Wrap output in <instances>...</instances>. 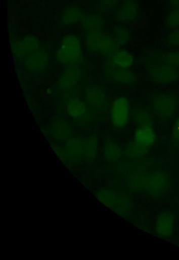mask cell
Instances as JSON below:
<instances>
[{
  "mask_svg": "<svg viewBox=\"0 0 179 260\" xmlns=\"http://www.w3.org/2000/svg\"><path fill=\"white\" fill-rule=\"evenodd\" d=\"M168 43L171 46H179V30L174 31L169 35Z\"/></svg>",
  "mask_w": 179,
  "mask_h": 260,
  "instance_id": "4316f807",
  "label": "cell"
},
{
  "mask_svg": "<svg viewBox=\"0 0 179 260\" xmlns=\"http://www.w3.org/2000/svg\"><path fill=\"white\" fill-rule=\"evenodd\" d=\"M87 43L90 51H99L105 56H112L120 47L114 36L102 31L88 33Z\"/></svg>",
  "mask_w": 179,
  "mask_h": 260,
  "instance_id": "7a4b0ae2",
  "label": "cell"
},
{
  "mask_svg": "<svg viewBox=\"0 0 179 260\" xmlns=\"http://www.w3.org/2000/svg\"><path fill=\"white\" fill-rule=\"evenodd\" d=\"M148 152V147L136 142L134 140L131 141L127 145V155L133 158H140L145 156Z\"/></svg>",
  "mask_w": 179,
  "mask_h": 260,
  "instance_id": "44dd1931",
  "label": "cell"
},
{
  "mask_svg": "<svg viewBox=\"0 0 179 260\" xmlns=\"http://www.w3.org/2000/svg\"><path fill=\"white\" fill-rule=\"evenodd\" d=\"M169 176L166 172H158L150 175L147 189L151 196L156 197L166 193L169 188Z\"/></svg>",
  "mask_w": 179,
  "mask_h": 260,
  "instance_id": "52a82bcc",
  "label": "cell"
},
{
  "mask_svg": "<svg viewBox=\"0 0 179 260\" xmlns=\"http://www.w3.org/2000/svg\"><path fill=\"white\" fill-rule=\"evenodd\" d=\"M171 6L177 7L179 6V0H169Z\"/></svg>",
  "mask_w": 179,
  "mask_h": 260,
  "instance_id": "f1b7e54d",
  "label": "cell"
},
{
  "mask_svg": "<svg viewBox=\"0 0 179 260\" xmlns=\"http://www.w3.org/2000/svg\"><path fill=\"white\" fill-rule=\"evenodd\" d=\"M86 15L83 11L78 7L70 6L65 8L61 15V23L68 25L77 23H82Z\"/></svg>",
  "mask_w": 179,
  "mask_h": 260,
  "instance_id": "7c38bea8",
  "label": "cell"
},
{
  "mask_svg": "<svg viewBox=\"0 0 179 260\" xmlns=\"http://www.w3.org/2000/svg\"><path fill=\"white\" fill-rule=\"evenodd\" d=\"M79 75V71L77 68H68L60 78L59 86L60 88L68 90L73 87L76 84Z\"/></svg>",
  "mask_w": 179,
  "mask_h": 260,
  "instance_id": "9a60e30c",
  "label": "cell"
},
{
  "mask_svg": "<svg viewBox=\"0 0 179 260\" xmlns=\"http://www.w3.org/2000/svg\"><path fill=\"white\" fill-rule=\"evenodd\" d=\"M86 111V106L83 102L78 99H74L67 104V112L69 115L78 118L83 115Z\"/></svg>",
  "mask_w": 179,
  "mask_h": 260,
  "instance_id": "ffe728a7",
  "label": "cell"
},
{
  "mask_svg": "<svg viewBox=\"0 0 179 260\" xmlns=\"http://www.w3.org/2000/svg\"><path fill=\"white\" fill-rule=\"evenodd\" d=\"M105 155L109 159H116L121 155V148L113 142H107L105 146Z\"/></svg>",
  "mask_w": 179,
  "mask_h": 260,
  "instance_id": "603a6c76",
  "label": "cell"
},
{
  "mask_svg": "<svg viewBox=\"0 0 179 260\" xmlns=\"http://www.w3.org/2000/svg\"><path fill=\"white\" fill-rule=\"evenodd\" d=\"M58 60L63 64H76L81 59L79 37L75 35L65 36L61 41L57 55Z\"/></svg>",
  "mask_w": 179,
  "mask_h": 260,
  "instance_id": "6da1fadb",
  "label": "cell"
},
{
  "mask_svg": "<svg viewBox=\"0 0 179 260\" xmlns=\"http://www.w3.org/2000/svg\"><path fill=\"white\" fill-rule=\"evenodd\" d=\"M119 0H101V6L103 10H111L115 8Z\"/></svg>",
  "mask_w": 179,
  "mask_h": 260,
  "instance_id": "484cf974",
  "label": "cell"
},
{
  "mask_svg": "<svg viewBox=\"0 0 179 260\" xmlns=\"http://www.w3.org/2000/svg\"><path fill=\"white\" fill-rule=\"evenodd\" d=\"M173 215L171 212L160 214L157 220L156 231L157 235L162 239H169L173 235Z\"/></svg>",
  "mask_w": 179,
  "mask_h": 260,
  "instance_id": "ba28073f",
  "label": "cell"
},
{
  "mask_svg": "<svg viewBox=\"0 0 179 260\" xmlns=\"http://www.w3.org/2000/svg\"><path fill=\"white\" fill-rule=\"evenodd\" d=\"M164 62L172 66L179 65V51L169 52L165 55Z\"/></svg>",
  "mask_w": 179,
  "mask_h": 260,
  "instance_id": "d4e9b609",
  "label": "cell"
},
{
  "mask_svg": "<svg viewBox=\"0 0 179 260\" xmlns=\"http://www.w3.org/2000/svg\"><path fill=\"white\" fill-rule=\"evenodd\" d=\"M130 116V104L125 96L115 100L111 109V122L115 128H125L128 123Z\"/></svg>",
  "mask_w": 179,
  "mask_h": 260,
  "instance_id": "277c9868",
  "label": "cell"
},
{
  "mask_svg": "<svg viewBox=\"0 0 179 260\" xmlns=\"http://www.w3.org/2000/svg\"><path fill=\"white\" fill-rule=\"evenodd\" d=\"M149 79L159 85H168L173 83L179 79V70L174 66L151 65L147 68Z\"/></svg>",
  "mask_w": 179,
  "mask_h": 260,
  "instance_id": "3957f363",
  "label": "cell"
},
{
  "mask_svg": "<svg viewBox=\"0 0 179 260\" xmlns=\"http://www.w3.org/2000/svg\"><path fill=\"white\" fill-rule=\"evenodd\" d=\"M139 15V5L135 2L129 1L122 6L118 17L121 21L131 22L136 20Z\"/></svg>",
  "mask_w": 179,
  "mask_h": 260,
  "instance_id": "5bb4252c",
  "label": "cell"
},
{
  "mask_svg": "<svg viewBox=\"0 0 179 260\" xmlns=\"http://www.w3.org/2000/svg\"><path fill=\"white\" fill-rule=\"evenodd\" d=\"M50 131L55 138L64 139L70 134L71 128L65 120L58 119L53 123Z\"/></svg>",
  "mask_w": 179,
  "mask_h": 260,
  "instance_id": "e0dca14e",
  "label": "cell"
},
{
  "mask_svg": "<svg viewBox=\"0 0 179 260\" xmlns=\"http://www.w3.org/2000/svg\"><path fill=\"white\" fill-rule=\"evenodd\" d=\"M167 24L169 28H175L179 26V10L171 11L167 18Z\"/></svg>",
  "mask_w": 179,
  "mask_h": 260,
  "instance_id": "cb8c5ba5",
  "label": "cell"
},
{
  "mask_svg": "<svg viewBox=\"0 0 179 260\" xmlns=\"http://www.w3.org/2000/svg\"><path fill=\"white\" fill-rule=\"evenodd\" d=\"M153 106L157 116L162 119H169L175 113L176 102L172 96L160 94L153 100Z\"/></svg>",
  "mask_w": 179,
  "mask_h": 260,
  "instance_id": "8992f818",
  "label": "cell"
},
{
  "mask_svg": "<svg viewBox=\"0 0 179 260\" xmlns=\"http://www.w3.org/2000/svg\"><path fill=\"white\" fill-rule=\"evenodd\" d=\"M133 120L137 127L141 126L153 127V120L152 117L143 107H137L133 112Z\"/></svg>",
  "mask_w": 179,
  "mask_h": 260,
  "instance_id": "2e32d148",
  "label": "cell"
},
{
  "mask_svg": "<svg viewBox=\"0 0 179 260\" xmlns=\"http://www.w3.org/2000/svg\"><path fill=\"white\" fill-rule=\"evenodd\" d=\"M134 140L149 147L155 144L156 140V134L153 127H139L135 131Z\"/></svg>",
  "mask_w": 179,
  "mask_h": 260,
  "instance_id": "30bf717a",
  "label": "cell"
},
{
  "mask_svg": "<svg viewBox=\"0 0 179 260\" xmlns=\"http://www.w3.org/2000/svg\"><path fill=\"white\" fill-rule=\"evenodd\" d=\"M109 70L113 79L118 83L123 85H132L136 80L135 73L126 68L115 66L112 63L109 64Z\"/></svg>",
  "mask_w": 179,
  "mask_h": 260,
  "instance_id": "8fae6325",
  "label": "cell"
},
{
  "mask_svg": "<svg viewBox=\"0 0 179 260\" xmlns=\"http://www.w3.org/2000/svg\"><path fill=\"white\" fill-rule=\"evenodd\" d=\"M133 61L132 55L126 50H118L112 56V63L117 67L128 69Z\"/></svg>",
  "mask_w": 179,
  "mask_h": 260,
  "instance_id": "4fadbf2b",
  "label": "cell"
},
{
  "mask_svg": "<svg viewBox=\"0 0 179 260\" xmlns=\"http://www.w3.org/2000/svg\"><path fill=\"white\" fill-rule=\"evenodd\" d=\"M105 92L98 86H94L89 88L87 92V99L89 104L99 107L105 101Z\"/></svg>",
  "mask_w": 179,
  "mask_h": 260,
  "instance_id": "d6986e66",
  "label": "cell"
},
{
  "mask_svg": "<svg viewBox=\"0 0 179 260\" xmlns=\"http://www.w3.org/2000/svg\"><path fill=\"white\" fill-rule=\"evenodd\" d=\"M115 38L120 46L125 45L129 41L130 35L128 29L124 27H117L114 30Z\"/></svg>",
  "mask_w": 179,
  "mask_h": 260,
  "instance_id": "7402d4cb",
  "label": "cell"
},
{
  "mask_svg": "<svg viewBox=\"0 0 179 260\" xmlns=\"http://www.w3.org/2000/svg\"><path fill=\"white\" fill-rule=\"evenodd\" d=\"M48 62V55L46 51L38 49L26 57L27 67L34 71H41L45 69Z\"/></svg>",
  "mask_w": 179,
  "mask_h": 260,
  "instance_id": "9c48e42d",
  "label": "cell"
},
{
  "mask_svg": "<svg viewBox=\"0 0 179 260\" xmlns=\"http://www.w3.org/2000/svg\"><path fill=\"white\" fill-rule=\"evenodd\" d=\"M125 1H130V0H125Z\"/></svg>",
  "mask_w": 179,
  "mask_h": 260,
  "instance_id": "f546056e",
  "label": "cell"
},
{
  "mask_svg": "<svg viewBox=\"0 0 179 260\" xmlns=\"http://www.w3.org/2000/svg\"><path fill=\"white\" fill-rule=\"evenodd\" d=\"M84 30L87 33L92 32L102 31L103 20L101 16L95 14L86 15L82 22Z\"/></svg>",
  "mask_w": 179,
  "mask_h": 260,
  "instance_id": "ac0fdd59",
  "label": "cell"
},
{
  "mask_svg": "<svg viewBox=\"0 0 179 260\" xmlns=\"http://www.w3.org/2000/svg\"><path fill=\"white\" fill-rule=\"evenodd\" d=\"M171 137L173 142H179V117L175 120L174 126L172 131Z\"/></svg>",
  "mask_w": 179,
  "mask_h": 260,
  "instance_id": "83f0119b",
  "label": "cell"
},
{
  "mask_svg": "<svg viewBox=\"0 0 179 260\" xmlns=\"http://www.w3.org/2000/svg\"><path fill=\"white\" fill-rule=\"evenodd\" d=\"M39 47V40L34 35L24 36L14 41L12 44V51L19 59L29 56Z\"/></svg>",
  "mask_w": 179,
  "mask_h": 260,
  "instance_id": "5b68a950",
  "label": "cell"
}]
</instances>
